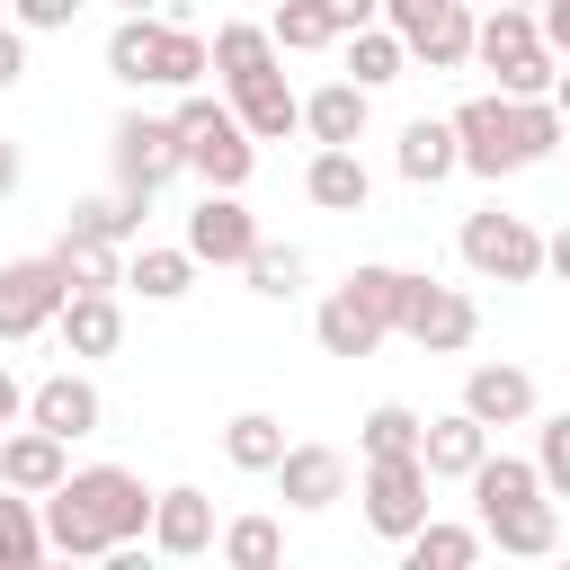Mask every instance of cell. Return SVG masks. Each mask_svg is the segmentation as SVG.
Instances as JSON below:
<instances>
[{
	"label": "cell",
	"instance_id": "6da1fadb",
	"mask_svg": "<svg viewBox=\"0 0 570 570\" xmlns=\"http://www.w3.org/2000/svg\"><path fill=\"white\" fill-rule=\"evenodd\" d=\"M36 508H45V552H71V561H107L116 543H142L151 534V490L125 463L62 472Z\"/></svg>",
	"mask_w": 570,
	"mask_h": 570
},
{
	"label": "cell",
	"instance_id": "7a4b0ae2",
	"mask_svg": "<svg viewBox=\"0 0 570 570\" xmlns=\"http://www.w3.org/2000/svg\"><path fill=\"white\" fill-rule=\"evenodd\" d=\"M445 125H454V160H463L472 178H517V169L552 160V151H561V134H570L552 98H508V89L463 98Z\"/></svg>",
	"mask_w": 570,
	"mask_h": 570
},
{
	"label": "cell",
	"instance_id": "3957f363",
	"mask_svg": "<svg viewBox=\"0 0 570 570\" xmlns=\"http://www.w3.org/2000/svg\"><path fill=\"white\" fill-rule=\"evenodd\" d=\"M169 125H178V160H187L205 187H249V169H258V142H249V125L232 116V98L178 89Z\"/></svg>",
	"mask_w": 570,
	"mask_h": 570
},
{
	"label": "cell",
	"instance_id": "277c9868",
	"mask_svg": "<svg viewBox=\"0 0 570 570\" xmlns=\"http://www.w3.org/2000/svg\"><path fill=\"white\" fill-rule=\"evenodd\" d=\"M472 62L481 71H499V89L508 98H552V45L534 36V9H517V0H499L490 18H472Z\"/></svg>",
	"mask_w": 570,
	"mask_h": 570
},
{
	"label": "cell",
	"instance_id": "5b68a950",
	"mask_svg": "<svg viewBox=\"0 0 570 570\" xmlns=\"http://www.w3.org/2000/svg\"><path fill=\"white\" fill-rule=\"evenodd\" d=\"M454 249H463V267H472L481 285H534V276H543V232H534L525 214H499V205L463 214Z\"/></svg>",
	"mask_w": 570,
	"mask_h": 570
},
{
	"label": "cell",
	"instance_id": "8992f818",
	"mask_svg": "<svg viewBox=\"0 0 570 570\" xmlns=\"http://www.w3.org/2000/svg\"><path fill=\"white\" fill-rule=\"evenodd\" d=\"M383 27L428 71H463L472 62V0H383Z\"/></svg>",
	"mask_w": 570,
	"mask_h": 570
},
{
	"label": "cell",
	"instance_id": "52a82bcc",
	"mask_svg": "<svg viewBox=\"0 0 570 570\" xmlns=\"http://www.w3.org/2000/svg\"><path fill=\"white\" fill-rule=\"evenodd\" d=\"M356 499H365V525H374L383 543H410L419 517H428V463H419V454H365Z\"/></svg>",
	"mask_w": 570,
	"mask_h": 570
},
{
	"label": "cell",
	"instance_id": "ba28073f",
	"mask_svg": "<svg viewBox=\"0 0 570 570\" xmlns=\"http://www.w3.org/2000/svg\"><path fill=\"white\" fill-rule=\"evenodd\" d=\"M392 338H410L428 356H454V347L481 338V303L454 294V285H436V276H410V303H401V330Z\"/></svg>",
	"mask_w": 570,
	"mask_h": 570
},
{
	"label": "cell",
	"instance_id": "9c48e42d",
	"mask_svg": "<svg viewBox=\"0 0 570 570\" xmlns=\"http://www.w3.org/2000/svg\"><path fill=\"white\" fill-rule=\"evenodd\" d=\"M107 151H116V187H142V196H160L187 160H178V125L169 116H116V134H107Z\"/></svg>",
	"mask_w": 570,
	"mask_h": 570
},
{
	"label": "cell",
	"instance_id": "30bf717a",
	"mask_svg": "<svg viewBox=\"0 0 570 570\" xmlns=\"http://www.w3.org/2000/svg\"><path fill=\"white\" fill-rule=\"evenodd\" d=\"M62 294H71V276H62L53 249H45V258H9V267H0V338H36V330H53Z\"/></svg>",
	"mask_w": 570,
	"mask_h": 570
},
{
	"label": "cell",
	"instance_id": "8fae6325",
	"mask_svg": "<svg viewBox=\"0 0 570 570\" xmlns=\"http://www.w3.org/2000/svg\"><path fill=\"white\" fill-rule=\"evenodd\" d=\"M249 249H258V223H249L240 187H205L196 214H187V258L196 267H240Z\"/></svg>",
	"mask_w": 570,
	"mask_h": 570
},
{
	"label": "cell",
	"instance_id": "7c38bea8",
	"mask_svg": "<svg viewBox=\"0 0 570 570\" xmlns=\"http://www.w3.org/2000/svg\"><path fill=\"white\" fill-rule=\"evenodd\" d=\"M214 499L196 490V481H169V490H151V552H169V561H196V552H214Z\"/></svg>",
	"mask_w": 570,
	"mask_h": 570
},
{
	"label": "cell",
	"instance_id": "4fadbf2b",
	"mask_svg": "<svg viewBox=\"0 0 570 570\" xmlns=\"http://www.w3.org/2000/svg\"><path fill=\"white\" fill-rule=\"evenodd\" d=\"M481 517V543L517 552V561H543L561 543V517H552V490H525V499H499V508H472Z\"/></svg>",
	"mask_w": 570,
	"mask_h": 570
},
{
	"label": "cell",
	"instance_id": "5bb4252c",
	"mask_svg": "<svg viewBox=\"0 0 570 570\" xmlns=\"http://www.w3.org/2000/svg\"><path fill=\"white\" fill-rule=\"evenodd\" d=\"M71 472V445L53 436V428H0V490H27V499H45L53 481Z\"/></svg>",
	"mask_w": 570,
	"mask_h": 570
},
{
	"label": "cell",
	"instance_id": "9a60e30c",
	"mask_svg": "<svg viewBox=\"0 0 570 570\" xmlns=\"http://www.w3.org/2000/svg\"><path fill=\"white\" fill-rule=\"evenodd\" d=\"M27 419H36V428H53L62 445H80V436H98L107 401H98V383H89V374H45V383L27 392Z\"/></svg>",
	"mask_w": 570,
	"mask_h": 570
},
{
	"label": "cell",
	"instance_id": "2e32d148",
	"mask_svg": "<svg viewBox=\"0 0 570 570\" xmlns=\"http://www.w3.org/2000/svg\"><path fill=\"white\" fill-rule=\"evenodd\" d=\"M276 490H285V508H338L347 499V454L338 445H285Z\"/></svg>",
	"mask_w": 570,
	"mask_h": 570
},
{
	"label": "cell",
	"instance_id": "e0dca14e",
	"mask_svg": "<svg viewBox=\"0 0 570 570\" xmlns=\"http://www.w3.org/2000/svg\"><path fill=\"white\" fill-rule=\"evenodd\" d=\"M303 196H312L321 214H365V196H374V178H365V160H356V142H312V169H303Z\"/></svg>",
	"mask_w": 570,
	"mask_h": 570
},
{
	"label": "cell",
	"instance_id": "ac0fdd59",
	"mask_svg": "<svg viewBox=\"0 0 570 570\" xmlns=\"http://www.w3.org/2000/svg\"><path fill=\"white\" fill-rule=\"evenodd\" d=\"M463 410L481 428H525L534 419V374L525 365H472L463 374Z\"/></svg>",
	"mask_w": 570,
	"mask_h": 570
},
{
	"label": "cell",
	"instance_id": "d6986e66",
	"mask_svg": "<svg viewBox=\"0 0 570 570\" xmlns=\"http://www.w3.org/2000/svg\"><path fill=\"white\" fill-rule=\"evenodd\" d=\"M481 454H490V428H481L472 410H445V419L419 428V463H428V481H472Z\"/></svg>",
	"mask_w": 570,
	"mask_h": 570
},
{
	"label": "cell",
	"instance_id": "ffe728a7",
	"mask_svg": "<svg viewBox=\"0 0 570 570\" xmlns=\"http://www.w3.org/2000/svg\"><path fill=\"white\" fill-rule=\"evenodd\" d=\"M232 116L249 125V142H285V134H303V98L285 89V62L258 71V80H240V89H232Z\"/></svg>",
	"mask_w": 570,
	"mask_h": 570
},
{
	"label": "cell",
	"instance_id": "44dd1931",
	"mask_svg": "<svg viewBox=\"0 0 570 570\" xmlns=\"http://www.w3.org/2000/svg\"><path fill=\"white\" fill-rule=\"evenodd\" d=\"M160 36H169V18L125 9V18H116V36H107V71H116L125 89H160Z\"/></svg>",
	"mask_w": 570,
	"mask_h": 570
},
{
	"label": "cell",
	"instance_id": "7402d4cb",
	"mask_svg": "<svg viewBox=\"0 0 570 570\" xmlns=\"http://www.w3.org/2000/svg\"><path fill=\"white\" fill-rule=\"evenodd\" d=\"M142 214H151V196L142 187H107V196H80L71 205V223H62V240H142Z\"/></svg>",
	"mask_w": 570,
	"mask_h": 570
},
{
	"label": "cell",
	"instance_id": "603a6c76",
	"mask_svg": "<svg viewBox=\"0 0 570 570\" xmlns=\"http://www.w3.org/2000/svg\"><path fill=\"white\" fill-rule=\"evenodd\" d=\"M53 330H62L71 356H116V347H125V303H116V294H62Z\"/></svg>",
	"mask_w": 570,
	"mask_h": 570
},
{
	"label": "cell",
	"instance_id": "cb8c5ba5",
	"mask_svg": "<svg viewBox=\"0 0 570 570\" xmlns=\"http://www.w3.org/2000/svg\"><path fill=\"white\" fill-rule=\"evenodd\" d=\"M392 169L410 178V187H436V178H454L463 160H454V125L445 116H410L401 125V151H392Z\"/></svg>",
	"mask_w": 570,
	"mask_h": 570
},
{
	"label": "cell",
	"instance_id": "d4e9b609",
	"mask_svg": "<svg viewBox=\"0 0 570 570\" xmlns=\"http://www.w3.org/2000/svg\"><path fill=\"white\" fill-rule=\"evenodd\" d=\"M312 338H321L330 356H374V347H383L392 330H383V321H374V312H365V303H356L347 285H330V303L312 312Z\"/></svg>",
	"mask_w": 570,
	"mask_h": 570
},
{
	"label": "cell",
	"instance_id": "484cf974",
	"mask_svg": "<svg viewBox=\"0 0 570 570\" xmlns=\"http://www.w3.org/2000/svg\"><path fill=\"white\" fill-rule=\"evenodd\" d=\"M205 53H214L223 89H240V80H258V71H276V62H285V53H276V36H267V27H249V18H223Z\"/></svg>",
	"mask_w": 570,
	"mask_h": 570
},
{
	"label": "cell",
	"instance_id": "4316f807",
	"mask_svg": "<svg viewBox=\"0 0 570 570\" xmlns=\"http://www.w3.org/2000/svg\"><path fill=\"white\" fill-rule=\"evenodd\" d=\"M365 98H374V89H356V80H321V89L303 98V134H312V142H356V134H365Z\"/></svg>",
	"mask_w": 570,
	"mask_h": 570
},
{
	"label": "cell",
	"instance_id": "83f0119b",
	"mask_svg": "<svg viewBox=\"0 0 570 570\" xmlns=\"http://www.w3.org/2000/svg\"><path fill=\"white\" fill-rule=\"evenodd\" d=\"M490 543H481V525H445V517H419V534L401 543V561L410 570H472Z\"/></svg>",
	"mask_w": 570,
	"mask_h": 570
},
{
	"label": "cell",
	"instance_id": "f1b7e54d",
	"mask_svg": "<svg viewBox=\"0 0 570 570\" xmlns=\"http://www.w3.org/2000/svg\"><path fill=\"white\" fill-rule=\"evenodd\" d=\"M187 285H196V258H187V240H178V249H151V240H142V249L125 258V294H142V303H178Z\"/></svg>",
	"mask_w": 570,
	"mask_h": 570
},
{
	"label": "cell",
	"instance_id": "f546056e",
	"mask_svg": "<svg viewBox=\"0 0 570 570\" xmlns=\"http://www.w3.org/2000/svg\"><path fill=\"white\" fill-rule=\"evenodd\" d=\"M45 561V508L27 490H0V570H36Z\"/></svg>",
	"mask_w": 570,
	"mask_h": 570
},
{
	"label": "cell",
	"instance_id": "4dcf8cb0",
	"mask_svg": "<svg viewBox=\"0 0 570 570\" xmlns=\"http://www.w3.org/2000/svg\"><path fill=\"white\" fill-rule=\"evenodd\" d=\"M347 71H356V89H383V80H401V71H410V45L374 18V27H356V36H347Z\"/></svg>",
	"mask_w": 570,
	"mask_h": 570
},
{
	"label": "cell",
	"instance_id": "1f68e13d",
	"mask_svg": "<svg viewBox=\"0 0 570 570\" xmlns=\"http://www.w3.org/2000/svg\"><path fill=\"white\" fill-rule=\"evenodd\" d=\"M223 454H232V472H276V454H285V419L240 410V419L223 428Z\"/></svg>",
	"mask_w": 570,
	"mask_h": 570
},
{
	"label": "cell",
	"instance_id": "d6a6232c",
	"mask_svg": "<svg viewBox=\"0 0 570 570\" xmlns=\"http://www.w3.org/2000/svg\"><path fill=\"white\" fill-rule=\"evenodd\" d=\"M214 552H223L232 570H276V561H285V525H276V517H232V525L214 534Z\"/></svg>",
	"mask_w": 570,
	"mask_h": 570
},
{
	"label": "cell",
	"instance_id": "836d02e7",
	"mask_svg": "<svg viewBox=\"0 0 570 570\" xmlns=\"http://www.w3.org/2000/svg\"><path fill=\"white\" fill-rule=\"evenodd\" d=\"M53 258H62L71 294H116V285H125V258H116V240H53Z\"/></svg>",
	"mask_w": 570,
	"mask_h": 570
},
{
	"label": "cell",
	"instance_id": "e575fe53",
	"mask_svg": "<svg viewBox=\"0 0 570 570\" xmlns=\"http://www.w3.org/2000/svg\"><path fill=\"white\" fill-rule=\"evenodd\" d=\"M240 276H249V294H267V303H294V294H303V249L258 240V249L240 258Z\"/></svg>",
	"mask_w": 570,
	"mask_h": 570
},
{
	"label": "cell",
	"instance_id": "d590c367",
	"mask_svg": "<svg viewBox=\"0 0 570 570\" xmlns=\"http://www.w3.org/2000/svg\"><path fill=\"white\" fill-rule=\"evenodd\" d=\"M419 428H428V419H419L410 401H374L365 428H356V445H365V454H419Z\"/></svg>",
	"mask_w": 570,
	"mask_h": 570
},
{
	"label": "cell",
	"instance_id": "8d00e7d4",
	"mask_svg": "<svg viewBox=\"0 0 570 570\" xmlns=\"http://www.w3.org/2000/svg\"><path fill=\"white\" fill-rule=\"evenodd\" d=\"M267 36H276V53H321V45H338V27L321 18V0H276Z\"/></svg>",
	"mask_w": 570,
	"mask_h": 570
},
{
	"label": "cell",
	"instance_id": "74e56055",
	"mask_svg": "<svg viewBox=\"0 0 570 570\" xmlns=\"http://www.w3.org/2000/svg\"><path fill=\"white\" fill-rule=\"evenodd\" d=\"M534 472H543L552 499H570V410H552V419L534 428Z\"/></svg>",
	"mask_w": 570,
	"mask_h": 570
},
{
	"label": "cell",
	"instance_id": "f35d334b",
	"mask_svg": "<svg viewBox=\"0 0 570 570\" xmlns=\"http://www.w3.org/2000/svg\"><path fill=\"white\" fill-rule=\"evenodd\" d=\"M9 18H18L27 36H53V27H71V18H80V0H9Z\"/></svg>",
	"mask_w": 570,
	"mask_h": 570
},
{
	"label": "cell",
	"instance_id": "ab89813d",
	"mask_svg": "<svg viewBox=\"0 0 570 570\" xmlns=\"http://www.w3.org/2000/svg\"><path fill=\"white\" fill-rule=\"evenodd\" d=\"M534 36H543L552 53H570V0H534Z\"/></svg>",
	"mask_w": 570,
	"mask_h": 570
},
{
	"label": "cell",
	"instance_id": "60d3db41",
	"mask_svg": "<svg viewBox=\"0 0 570 570\" xmlns=\"http://www.w3.org/2000/svg\"><path fill=\"white\" fill-rule=\"evenodd\" d=\"M321 18H330L338 36H356V27H374V18H383V0H321Z\"/></svg>",
	"mask_w": 570,
	"mask_h": 570
},
{
	"label": "cell",
	"instance_id": "b9f144b4",
	"mask_svg": "<svg viewBox=\"0 0 570 570\" xmlns=\"http://www.w3.org/2000/svg\"><path fill=\"white\" fill-rule=\"evenodd\" d=\"M27 80V27H0V89Z\"/></svg>",
	"mask_w": 570,
	"mask_h": 570
},
{
	"label": "cell",
	"instance_id": "7bdbcfd3",
	"mask_svg": "<svg viewBox=\"0 0 570 570\" xmlns=\"http://www.w3.org/2000/svg\"><path fill=\"white\" fill-rule=\"evenodd\" d=\"M18 419H27V383L0 365V428H18Z\"/></svg>",
	"mask_w": 570,
	"mask_h": 570
},
{
	"label": "cell",
	"instance_id": "ee69618b",
	"mask_svg": "<svg viewBox=\"0 0 570 570\" xmlns=\"http://www.w3.org/2000/svg\"><path fill=\"white\" fill-rule=\"evenodd\" d=\"M543 276H561V285H570V223H561V232H543Z\"/></svg>",
	"mask_w": 570,
	"mask_h": 570
},
{
	"label": "cell",
	"instance_id": "f6af8a7d",
	"mask_svg": "<svg viewBox=\"0 0 570 570\" xmlns=\"http://www.w3.org/2000/svg\"><path fill=\"white\" fill-rule=\"evenodd\" d=\"M18 178H27V160H18V142L0 134V196H18Z\"/></svg>",
	"mask_w": 570,
	"mask_h": 570
},
{
	"label": "cell",
	"instance_id": "bcb514c9",
	"mask_svg": "<svg viewBox=\"0 0 570 570\" xmlns=\"http://www.w3.org/2000/svg\"><path fill=\"white\" fill-rule=\"evenodd\" d=\"M552 107H561V125H570V71H552Z\"/></svg>",
	"mask_w": 570,
	"mask_h": 570
},
{
	"label": "cell",
	"instance_id": "7dc6e473",
	"mask_svg": "<svg viewBox=\"0 0 570 570\" xmlns=\"http://www.w3.org/2000/svg\"><path fill=\"white\" fill-rule=\"evenodd\" d=\"M125 9H151V0H125Z\"/></svg>",
	"mask_w": 570,
	"mask_h": 570
},
{
	"label": "cell",
	"instance_id": "c3c4849f",
	"mask_svg": "<svg viewBox=\"0 0 570 570\" xmlns=\"http://www.w3.org/2000/svg\"><path fill=\"white\" fill-rule=\"evenodd\" d=\"M561 160H570V134H561Z\"/></svg>",
	"mask_w": 570,
	"mask_h": 570
},
{
	"label": "cell",
	"instance_id": "681fc988",
	"mask_svg": "<svg viewBox=\"0 0 570 570\" xmlns=\"http://www.w3.org/2000/svg\"><path fill=\"white\" fill-rule=\"evenodd\" d=\"M517 9H534V0H517Z\"/></svg>",
	"mask_w": 570,
	"mask_h": 570
}]
</instances>
